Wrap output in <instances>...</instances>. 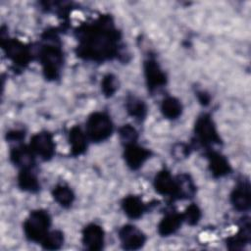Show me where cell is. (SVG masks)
<instances>
[{
    "label": "cell",
    "mask_w": 251,
    "mask_h": 251,
    "mask_svg": "<svg viewBox=\"0 0 251 251\" xmlns=\"http://www.w3.org/2000/svg\"><path fill=\"white\" fill-rule=\"evenodd\" d=\"M104 19L98 25H87L78 31L80 44L77 47V55L93 61L111 59L117 54L119 33Z\"/></svg>",
    "instance_id": "1"
},
{
    "label": "cell",
    "mask_w": 251,
    "mask_h": 251,
    "mask_svg": "<svg viewBox=\"0 0 251 251\" xmlns=\"http://www.w3.org/2000/svg\"><path fill=\"white\" fill-rule=\"evenodd\" d=\"M51 218L45 210H35L30 212L24 223V231L30 241L40 242L49 232Z\"/></svg>",
    "instance_id": "2"
},
{
    "label": "cell",
    "mask_w": 251,
    "mask_h": 251,
    "mask_svg": "<svg viewBox=\"0 0 251 251\" xmlns=\"http://www.w3.org/2000/svg\"><path fill=\"white\" fill-rule=\"evenodd\" d=\"M39 59L46 78L56 79L63 66V52L56 43L44 45L39 52Z\"/></svg>",
    "instance_id": "3"
},
{
    "label": "cell",
    "mask_w": 251,
    "mask_h": 251,
    "mask_svg": "<svg viewBox=\"0 0 251 251\" xmlns=\"http://www.w3.org/2000/svg\"><path fill=\"white\" fill-rule=\"evenodd\" d=\"M113 132V123L110 117L102 112L91 114L86 122V135L93 142L106 140Z\"/></svg>",
    "instance_id": "4"
},
{
    "label": "cell",
    "mask_w": 251,
    "mask_h": 251,
    "mask_svg": "<svg viewBox=\"0 0 251 251\" xmlns=\"http://www.w3.org/2000/svg\"><path fill=\"white\" fill-rule=\"evenodd\" d=\"M194 130H195V134H196L198 140L203 145L220 144L221 143V138L218 134L215 124H214L212 118L207 114L200 116L196 120Z\"/></svg>",
    "instance_id": "5"
},
{
    "label": "cell",
    "mask_w": 251,
    "mask_h": 251,
    "mask_svg": "<svg viewBox=\"0 0 251 251\" xmlns=\"http://www.w3.org/2000/svg\"><path fill=\"white\" fill-rule=\"evenodd\" d=\"M29 147L34 155L48 161L54 156L56 145L53 136L48 131H40L31 137Z\"/></svg>",
    "instance_id": "6"
},
{
    "label": "cell",
    "mask_w": 251,
    "mask_h": 251,
    "mask_svg": "<svg viewBox=\"0 0 251 251\" xmlns=\"http://www.w3.org/2000/svg\"><path fill=\"white\" fill-rule=\"evenodd\" d=\"M2 46L14 64L25 67L30 61V52L23 42L17 39H7L5 42L2 41Z\"/></svg>",
    "instance_id": "7"
},
{
    "label": "cell",
    "mask_w": 251,
    "mask_h": 251,
    "mask_svg": "<svg viewBox=\"0 0 251 251\" xmlns=\"http://www.w3.org/2000/svg\"><path fill=\"white\" fill-rule=\"evenodd\" d=\"M119 237L123 248L126 250H136L141 248L145 241V234L132 225H126L119 230Z\"/></svg>",
    "instance_id": "8"
},
{
    "label": "cell",
    "mask_w": 251,
    "mask_h": 251,
    "mask_svg": "<svg viewBox=\"0 0 251 251\" xmlns=\"http://www.w3.org/2000/svg\"><path fill=\"white\" fill-rule=\"evenodd\" d=\"M144 75L148 89L154 91L162 87L167 82V76L160 68L158 62L154 59H148L144 62Z\"/></svg>",
    "instance_id": "9"
},
{
    "label": "cell",
    "mask_w": 251,
    "mask_h": 251,
    "mask_svg": "<svg viewBox=\"0 0 251 251\" xmlns=\"http://www.w3.org/2000/svg\"><path fill=\"white\" fill-rule=\"evenodd\" d=\"M150 155L151 152L148 149L139 146L138 144H136V142L127 144L125 147V161L131 170L139 169L150 157Z\"/></svg>",
    "instance_id": "10"
},
{
    "label": "cell",
    "mask_w": 251,
    "mask_h": 251,
    "mask_svg": "<svg viewBox=\"0 0 251 251\" xmlns=\"http://www.w3.org/2000/svg\"><path fill=\"white\" fill-rule=\"evenodd\" d=\"M82 243L89 250H101L104 245V230L96 224L87 225L82 230Z\"/></svg>",
    "instance_id": "11"
},
{
    "label": "cell",
    "mask_w": 251,
    "mask_h": 251,
    "mask_svg": "<svg viewBox=\"0 0 251 251\" xmlns=\"http://www.w3.org/2000/svg\"><path fill=\"white\" fill-rule=\"evenodd\" d=\"M230 202L237 211H247L250 208V184L248 181L238 182L230 194Z\"/></svg>",
    "instance_id": "12"
},
{
    "label": "cell",
    "mask_w": 251,
    "mask_h": 251,
    "mask_svg": "<svg viewBox=\"0 0 251 251\" xmlns=\"http://www.w3.org/2000/svg\"><path fill=\"white\" fill-rule=\"evenodd\" d=\"M154 187L159 194L176 198V179L167 170H163L155 176Z\"/></svg>",
    "instance_id": "13"
},
{
    "label": "cell",
    "mask_w": 251,
    "mask_h": 251,
    "mask_svg": "<svg viewBox=\"0 0 251 251\" xmlns=\"http://www.w3.org/2000/svg\"><path fill=\"white\" fill-rule=\"evenodd\" d=\"M34 153L30 147L25 145H19L12 148L10 152L11 161L22 169H32L34 165Z\"/></svg>",
    "instance_id": "14"
},
{
    "label": "cell",
    "mask_w": 251,
    "mask_h": 251,
    "mask_svg": "<svg viewBox=\"0 0 251 251\" xmlns=\"http://www.w3.org/2000/svg\"><path fill=\"white\" fill-rule=\"evenodd\" d=\"M207 157L209 161V169L215 177L226 176L231 172L229 163L222 154L215 151H210L207 154Z\"/></svg>",
    "instance_id": "15"
},
{
    "label": "cell",
    "mask_w": 251,
    "mask_h": 251,
    "mask_svg": "<svg viewBox=\"0 0 251 251\" xmlns=\"http://www.w3.org/2000/svg\"><path fill=\"white\" fill-rule=\"evenodd\" d=\"M87 135L82 129L75 126L69 132V143L71 147V153L73 156H79L83 154L87 148Z\"/></svg>",
    "instance_id": "16"
},
{
    "label": "cell",
    "mask_w": 251,
    "mask_h": 251,
    "mask_svg": "<svg viewBox=\"0 0 251 251\" xmlns=\"http://www.w3.org/2000/svg\"><path fill=\"white\" fill-rule=\"evenodd\" d=\"M122 207L125 214L130 219L140 218L147 210L146 204L135 195H128L124 198Z\"/></svg>",
    "instance_id": "17"
},
{
    "label": "cell",
    "mask_w": 251,
    "mask_h": 251,
    "mask_svg": "<svg viewBox=\"0 0 251 251\" xmlns=\"http://www.w3.org/2000/svg\"><path fill=\"white\" fill-rule=\"evenodd\" d=\"M183 222L182 214L169 213L167 214L158 225V232L162 236H169L175 233Z\"/></svg>",
    "instance_id": "18"
},
{
    "label": "cell",
    "mask_w": 251,
    "mask_h": 251,
    "mask_svg": "<svg viewBox=\"0 0 251 251\" xmlns=\"http://www.w3.org/2000/svg\"><path fill=\"white\" fill-rule=\"evenodd\" d=\"M18 184L21 189L28 192H36L40 188V184L36 175L32 169H22L18 176Z\"/></svg>",
    "instance_id": "19"
},
{
    "label": "cell",
    "mask_w": 251,
    "mask_h": 251,
    "mask_svg": "<svg viewBox=\"0 0 251 251\" xmlns=\"http://www.w3.org/2000/svg\"><path fill=\"white\" fill-rule=\"evenodd\" d=\"M250 241V225L247 221L240 226L239 231L234 235L226 239V245L229 249H242Z\"/></svg>",
    "instance_id": "20"
},
{
    "label": "cell",
    "mask_w": 251,
    "mask_h": 251,
    "mask_svg": "<svg viewBox=\"0 0 251 251\" xmlns=\"http://www.w3.org/2000/svg\"><path fill=\"white\" fill-rule=\"evenodd\" d=\"M161 112L169 120L177 119L182 112V106L178 99L176 97H167L162 101Z\"/></svg>",
    "instance_id": "21"
},
{
    "label": "cell",
    "mask_w": 251,
    "mask_h": 251,
    "mask_svg": "<svg viewBox=\"0 0 251 251\" xmlns=\"http://www.w3.org/2000/svg\"><path fill=\"white\" fill-rule=\"evenodd\" d=\"M176 198L188 199L195 193V186L188 175H180L176 178Z\"/></svg>",
    "instance_id": "22"
},
{
    "label": "cell",
    "mask_w": 251,
    "mask_h": 251,
    "mask_svg": "<svg viewBox=\"0 0 251 251\" xmlns=\"http://www.w3.org/2000/svg\"><path fill=\"white\" fill-rule=\"evenodd\" d=\"M54 200L62 207H70L75 199V194L73 190L64 184H59L54 187L52 191Z\"/></svg>",
    "instance_id": "23"
},
{
    "label": "cell",
    "mask_w": 251,
    "mask_h": 251,
    "mask_svg": "<svg viewBox=\"0 0 251 251\" xmlns=\"http://www.w3.org/2000/svg\"><path fill=\"white\" fill-rule=\"evenodd\" d=\"M126 108L127 113L131 117L135 118L136 120L141 121L146 117V114H147L146 104L142 100L134 96L127 97L126 102Z\"/></svg>",
    "instance_id": "24"
},
{
    "label": "cell",
    "mask_w": 251,
    "mask_h": 251,
    "mask_svg": "<svg viewBox=\"0 0 251 251\" xmlns=\"http://www.w3.org/2000/svg\"><path fill=\"white\" fill-rule=\"evenodd\" d=\"M64 242V235L59 230L49 231L44 238L40 241L42 247L48 250H56L59 249Z\"/></svg>",
    "instance_id": "25"
},
{
    "label": "cell",
    "mask_w": 251,
    "mask_h": 251,
    "mask_svg": "<svg viewBox=\"0 0 251 251\" xmlns=\"http://www.w3.org/2000/svg\"><path fill=\"white\" fill-rule=\"evenodd\" d=\"M117 88H118V83H117L116 76L113 75L112 74L106 75L101 81V89L104 95L107 97L112 96L116 92Z\"/></svg>",
    "instance_id": "26"
},
{
    "label": "cell",
    "mask_w": 251,
    "mask_h": 251,
    "mask_svg": "<svg viewBox=\"0 0 251 251\" xmlns=\"http://www.w3.org/2000/svg\"><path fill=\"white\" fill-rule=\"evenodd\" d=\"M182 218L183 222H186L190 226H194L201 218V211L196 204H191L185 209L184 213L182 214Z\"/></svg>",
    "instance_id": "27"
},
{
    "label": "cell",
    "mask_w": 251,
    "mask_h": 251,
    "mask_svg": "<svg viewBox=\"0 0 251 251\" xmlns=\"http://www.w3.org/2000/svg\"><path fill=\"white\" fill-rule=\"evenodd\" d=\"M120 137L125 145L131 144L137 140V131L130 125H125L120 128Z\"/></svg>",
    "instance_id": "28"
},
{
    "label": "cell",
    "mask_w": 251,
    "mask_h": 251,
    "mask_svg": "<svg viewBox=\"0 0 251 251\" xmlns=\"http://www.w3.org/2000/svg\"><path fill=\"white\" fill-rule=\"evenodd\" d=\"M25 137V133L23 131H19V130H13L10 131L7 134V139L11 140V141H20Z\"/></svg>",
    "instance_id": "29"
},
{
    "label": "cell",
    "mask_w": 251,
    "mask_h": 251,
    "mask_svg": "<svg viewBox=\"0 0 251 251\" xmlns=\"http://www.w3.org/2000/svg\"><path fill=\"white\" fill-rule=\"evenodd\" d=\"M178 153H180V154H179L180 157H185V156H187V155L189 154V151L187 150V146L184 145V144H177L176 147H175V149H174V154H175L176 156H177ZM179 156H178V157H179Z\"/></svg>",
    "instance_id": "30"
}]
</instances>
